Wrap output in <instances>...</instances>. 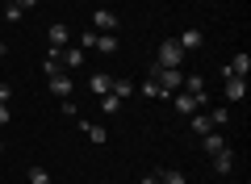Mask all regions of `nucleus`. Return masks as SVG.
<instances>
[{
    "label": "nucleus",
    "mask_w": 251,
    "mask_h": 184,
    "mask_svg": "<svg viewBox=\"0 0 251 184\" xmlns=\"http://www.w3.org/2000/svg\"><path fill=\"white\" fill-rule=\"evenodd\" d=\"M29 184H50V172L46 167H29Z\"/></svg>",
    "instance_id": "obj_24"
},
{
    "label": "nucleus",
    "mask_w": 251,
    "mask_h": 184,
    "mask_svg": "<svg viewBox=\"0 0 251 184\" xmlns=\"http://www.w3.org/2000/svg\"><path fill=\"white\" fill-rule=\"evenodd\" d=\"M188 130L197 134V138H201V134H209V117H205V113H201V109H197V113L188 117Z\"/></svg>",
    "instance_id": "obj_15"
},
{
    "label": "nucleus",
    "mask_w": 251,
    "mask_h": 184,
    "mask_svg": "<svg viewBox=\"0 0 251 184\" xmlns=\"http://www.w3.org/2000/svg\"><path fill=\"white\" fill-rule=\"evenodd\" d=\"M46 84H50V92L59 101H67V97H72V88H75V79L67 76V71H54V76H46Z\"/></svg>",
    "instance_id": "obj_4"
},
{
    "label": "nucleus",
    "mask_w": 251,
    "mask_h": 184,
    "mask_svg": "<svg viewBox=\"0 0 251 184\" xmlns=\"http://www.w3.org/2000/svg\"><path fill=\"white\" fill-rule=\"evenodd\" d=\"M205 117H209V130H218V126H226V122H230V113H226L222 105H218V109H209Z\"/></svg>",
    "instance_id": "obj_19"
},
{
    "label": "nucleus",
    "mask_w": 251,
    "mask_h": 184,
    "mask_svg": "<svg viewBox=\"0 0 251 184\" xmlns=\"http://www.w3.org/2000/svg\"><path fill=\"white\" fill-rule=\"evenodd\" d=\"M222 97L230 101V105H239V101L247 97V79H239V76H226V88H222Z\"/></svg>",
    "instance_id": "obj_5"
},
{
    "label": "nucleus",
    "mask_w": 251,
    "mask_h": 184,
    "mask_svg": "<svg viewBox=\"0 0 251 184\" xmlns=\"http://www.w3.org/2000/svg\"><path fill=\"white\" fill-rule=\"evenodd\" d=\"M4 122H9V105H0V126H4Z\"/></svg>",
    "instance_id": "obj_28"
},
{
    "label": "nucleus",
    "mask_w": 251,
    "mask_h": 184,
    "mask_svg": "<svg viewBox=\"0 0 251 184\" xmlns=\"http://www.w3.org/2000/svg\"><path fill=\"white\" fill-rule=\"evenodd\" d=\"M80 46H84V51H92V46H97V29H84V38H80Z\"/></svg>",
    "instance_id": "obj_25"
},
{
    "label": "nucleus",
    "mask_w": 251,
    "mask_h": 184,
    "mask_svg": "<svg viewBox=\"0 0 251 184\" xmlns=\"http://www.w3.org/2000/svg\"><path fill=\"white\" fill-rule=\"evenodd\" d=\"M92 51H105V54H113V51H117V38H113V34H97V46H92Z\"/></svg>",
    "instance_id": "obj_20"
},
{
    "label": "nucleus",
    "mask_w": 251,
    "mask_h": 184,
    "mask_svg": "<svg viewBox=\"0 0 251 184\" xmlns=\"http://www.w3.org/2000/svg\"><path fill=\"white\" fill-rule=\"evenodd\" d=\"M46 38H50V46H54V51H63V46H72V29L63 26V21H54V26L46 29Z\"/></svg>",
    "instance_id": "obj_9"
},
{
    "label": "nucleus",
    "mask_w": 251,
    "mask_h": 184,
    "mask_svg": "<svg viewBox=\"0 0 251 184\" xmlns=\"http://www.w3.org/2000/svg\"><path fill=\"white\" fill-rule=\"evenodd\" d=\"M159 176V184H184V172H176V167H168V172H155Z\"/></svg>",
    "instance_id": "obj_21"
},
{
    "label": "nucleus",
    "mask_w": 251,
    "mask_h": 184,
    "mask_svg": "<svg viewBox=\"0 0 251 184\" xmlns=\"http://www.w3.org/2000/svg\"><path fill=\"white\" fill-rule=\"evenodd\" d=\"M247 71H251V54H234V59L222 67V76H239V79H247Z\"/></svg>",
    "instance_id": "obj_10"
},
{
    "label": "nucleus",
    "mask_w": 251,
    "mask_h": 184,
    "mask_svg": "<svg viewBox=\"0 0 251 184\" xmlns=\"http://www.w3.org/2000/svg\"><path fill=\"white\" fill-rule=\"evenodd\" d=\"M0 54H4V42H0Z\"/></svg>",
    "instance_id": "obj_30"
},
{
    "label": "nucleus",
    "mask_w": 251,
    "mask_h": 184,
    "mask_svg": "<svg viewBox=\"0 0 251 184\" xmlns=\"http://www.w3.org/2000/svg\"><path fill=\"white\" fill-rule=\"evenodd\" d=\"M176 42H180V51H184V54H188V51H201V42H205V34H201V29H197V26H188V29H184V34H180V38H176Z\"/></svg>",
    "instance_id": "obj_8"
},
{
    "label": "nucleus",
    "mask_w": 251,
    "mask_h": 184,
    "mask_svg": "<svg viewBox=\"0 0 251 184\" xmlns=\"http://www.w3.org/2000/svg\"><path fill=\"white\" fill-rule=\"evenodd\" d=\"M105 184H109V180H105Z\"/></svg>",
    "instance_id": "obj_32"
},
{
    "label": "nucleus",
    "mask_w": 251,
    "mask_h": 184,
    "mask_svg": "<svg viewBox=\"0 0 251 184\" xmlns=\"http://www.w3.org/2000/svg\"><path fill=\"white\" fill-rule=\"evenodd\" d=\"M80 126H84V134H88L97 147H105V142H109V130H105V126H88V122H80Z\"/></svg>",
    "instance_id": "obj_16"
},
{
    "label": "nucleus",
    "mask_w": 251,
    "mask_h": 184,
    "mask_svg": "<svg viewBox=\"0 0 251 184\" xmlns=\"http://www.w3.org/2000/svg\"><path fill=\"white\" fill-rule=\"evenodd\" d=\"M50 51H54V46H50ZM84 54H88L84 46H63V51H54V59H59L63 71H75V67L84 63Z\"/></svg>",
    "instance_id": "obj_3"
},
{
    "label": "nucleus",
    "mask_w": 251,
    "mask_h": 184,
    "mask_svg": "<svg viewBox=\"0 0 251 184\" xmlns=\"http://www.w3.org/2000/svg\"><path fill=\"white\" fill-rule=\"evenodd\" d=\"M209 159H214V172H218V176H226V172L234 167V151H230V147L218 151V155H209Z\"/></svg>",
    "instance_id": "obj_13"
},
{
    "label": "nucleus",
    "mask_w": 251,
    "mask_h": 184,
    "mask_svg": "<svg viewBox=\"0 0 251 184\" xmlns=\"http://www.w3.org/2000/svg\"><path fill=\"white\" fill-rule=\"evenodd\" d=\"M155 84L163 88V97H172V92L184 88V71L180 67H155Z\"/></svg>",
    "instance_id": "obj_1"
},
{
    "label": "nucleus",
    "mask_w": 251,
    "mask_h": 184,
    "mask_svg": "<svg viewBox=\"0 0 251 184\" xmlns=\"http://www.w3.org/2000/svg\"><path fill=\"white\" fill-rule=\"evenodd\" d=\"M180 92L197 97V105H205V101H209V92H205V79H201V76H184V88H180Z\"/></svg>",
    "instance_id": "obj_7"
},
{
    "label": "nucleus",
    "mask_w": 251,
    "mask_h": 184,
    "mask_svg": "<svg viewBox=\"0 0 251 184\" xmlns=\"http://www.w3.org/2000/svg\"><path fill=\"white\" fill-rule=\"evenodd\" d=\"M172 97H176V113L180 117H193V113H197V97H188V92H172Z\"/></svg>",
    "instance_id": "obj_11"
},
{
    "label": "nucleus",
    "mask_w": 251,
    "mask_h": 184,
    "mask_svg": "<svg viewBox=\"0 0 251 184\" xmlns=\"http://www.w3.org/2000/svg\"><path fill=\"white\" fill-rule=\"evenodd\" d=\"M122 105H126V101H117L113 92H105V97H100V109H105L109 117H113V113H122Z\"/></svg>",
    "instance_id": "obj_18"
},
{
    "label": "nucleus",
    "mask_w": 251,
    "mask_h": 184,
    "mask_svg": "<svg viewBox=\"0 0 251 184\" xmlns=\"http://www.w3.org/2000/svg\"><path fill=\"white\" fill-rule=\"evenodd\" d=\"M92 29H97V34H113V29H117V13L97 9V13H92Z\"/></svg>",
    "instance_id": "obj_6"
},
{
    "label": "nucleus",
    "mask_w": 251,
    "mask_h": 184,
    "mask_svg": "<svg viewBox=\"0 0 251 184\" xmlns=\"http://www.w3.org/2000/svg\"><path fill=\"white\" fill-rule=\"evenodd\" d=\"M0 151H4V142H0Z\"/></svg>",
    "instance_id": "obj_31"
},
{
    "label": "nucleus",
    "mask_w": 251,
    "mask_h": 184,
    "mask_svg": "<svg viewBox=\"0 0 251 184\" xmlns=\"http://www.w3.org/2000/svg\"><path fill=\"white\" fill-rule=\"evenodd\" d=\"M180 63H184V51H180L176 38H168L159 46V54H155V67H180Z\"/></svg>",
    "instance_id": "obj_2"
},
{
    "label": "nucleus",
    "mask_w": 251,
    "mask_h": 184,
    "mask_svg": "<svg viewBox=\"0 0 251 184\" xmlns=\"http://www.w3.org/2000/svg\"><path fill=\"white\" fill-rule=\"evenodd\" d=\"M201 147H205V155H218V151H226V138L218 130H209V134H201Z\"/></svg>",
    "instance_id": "obj_12"
},
{
    "label": "nucleus",
    "mask_w": 251,
    "mask_h": 184,
    "mask_svg": "<svg viewBox=\"0 0 251 184\" xmlns=\"http://www.w3.org/2000/svg\"><path fill=\"white\" fill-rule=\"evenodd\" d=\"M0 105H9V84H0Z\"/></svg>",
    "instance_id": "obj_26"
},
{
    "label": "nucleus",
    "mask_w": 251,
    "mask_h": 184,
    "mask_svg": "<svg viewBox=\"0 0 251 184\" xmlns=\"http://www.w3.org/2000/svg\"><path fill=\"white\" fill-rule=\"evenodd\" d=\"M143 184H159V176H147V180H143Z\"/></svg>",
    "instance_id": "obj_29"
},
{
    "label": "nucleus",
    "mask_w": 251,
    "mask_h": 184,
    "mask_svg": "<svg viewBox=\"0 0 251 184\" xmlns=\"http://www.w3.org/2000/svg\"><path fill=\"white\" fill-rule=\"evenodd\" d=\"M143 97H151V101H159V97H163V88L155 84V76H151V79H147V84H143Z\"/></svg>",
    "instance_id": "obj_23"
},
{
    "label": "nucleus",
    "mask_w": 251,
    "mask_h": 184,
    "mask_svg": "<svg viewBox=\"0 0 251 184\" xmlns=\"http://www.w3.org/2000/svg\"><path fill=\"white\" fill-rule=\"evenodd\" d=\"M109 92H113L117 101H130V97H134V84H130V79H113V88H109Z\"/></svg>",
    "instance_id": "obj_17"
},
{
    "label": "nucleus",
    "mask_w": 251,
    "mask_h": 184,
    "mask_svg": "<svg viewBox=\"0 0 251 184\" xmlns=\"http://www.w3.org/2000/svg\"><path fill=\"white\" fill-rule=\"evenodd\" d=\"M13 4H21V9H34V4H38V0H13Z\"/></svg>",
    "instance_id": "obj_27"
},
{
    "label": "nucleus",
    "mask_w": 251,
    "mask_h": 184,
    "mask_svg": "<svg viewBox=\"0 0 251 184\" xmlns=\"http://www.w3.org/2000/svg\"><path fill=\"white\" fill-rule=\"evenodd\" d=\"M88 88H92V92H97V97H105L109 88H113V79H109L105 71H92V76H88Z\"/></svg>",
    "instance_id": "obj_14"
},
{
    "label": "nucleus",
    "mask_w": 251,
    "mask_h": 184,
    "mask_svg": "<svg viewBox=\"0 0 251 184\" xmlns=\"http://www.w3.org/2000/svg\"><path fill=\"white\" fill-rule=\"evenodd\" d=\"M4 17H9V21H21V17H25V9L13 4V0H4Z\"/></svg>",
    "instance_id": "obj_22"
}]
</instances>
